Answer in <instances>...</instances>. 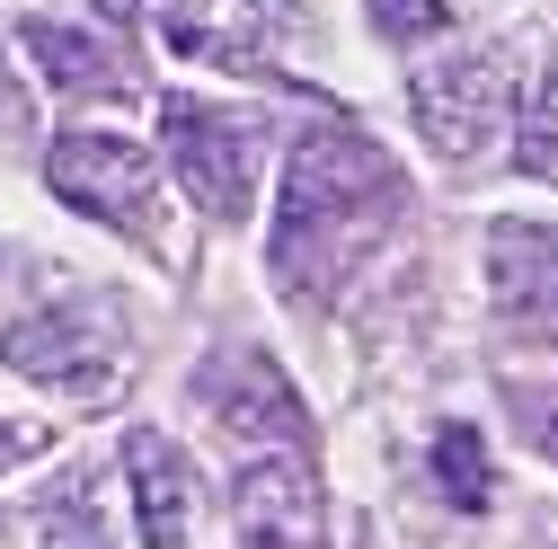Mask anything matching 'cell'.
Here are the masks:
<instances>
[{
  "instance_id": "6da1fadb",
  "label": "cell",
  "mask_w": 558,
  "mask_h": 549,
  "mask_svg": "<svg viewBox=\"0 0 558 549\" xmlns=\"http://www.w3.org/2000/svg\"><path fill=\"white\" fill-rule=\"evenodd\" d=\"M408 213V186L399 169L345 124H319L302 133V151L284 169V204H275V240H266V266L284 293H337L355 257L381 248V231Z\"/></svg>"
},
{
  "instance_id": "7a4b0ae2",
  "label": "cell",
  "mask_w": 558,
  "mask_h": 549,
  "mask_svg": "<svg viewBox=\"0 0 558 549\" xmlns=\"http://www.w3.org/2000/svg\"><path fill=\"white\" fill-rule=\"evenodd\" d=\"M151 19L186 62H214L240 81H284L311 36L302 0H151Z\"/></svg>"
},
{
  "instance_id": "3957f363",
  "label": "cell",
  "mask_w": 558,
  "mask_h": 549,
  "mask_svg": "<svg viewBox=\"0 0 558 549\" xmlns=\"http://www.w3.org/2000/svg\"><path fill=\"white\" fill-rule=\"evenodd\" d=\"M160 133H169V169L186 178V195L214 222H240L248 195H257L266 124L257 115H231V107H204V98H169L160 107Z\"/></svg>"
},
{
  "instance_id": "277c9868",
  "label": "cell",
  "mask_w": 558,
  "mask_h": 549,
  "mask_svg": "<svg viewBox=\"0 0 558 549\" xmlns=\"http://www.w3.org/2000/svg\"><path fill=\"white\" fill-rule=\"evenodd\" d=\"M0 355H10V373H27L36 390H62V399H107L124 381V337L107 310L89 302H45L27 310L10 337H0Z\"/></svg>"
},
{
  "instance_id": "5b68a950",
  "label": "cell",
  "mask_w": 558,
  "mask_h": 549,
  "mask_svg": "<svg viewBox=\"0 0 558 549\" xmlns=\"http://www.w3.org/2000/svg\"><path fill=\"white\" fill-rule=\"evenodd\" d=\"M514 62L506 53H452V62H426L408 89L416 124H426V143L452 151V160H487L506 133V107H514Z\"/></svg>"
},
{
  "instance_id": "8992f818",
  "label": "cell",
  "mask_w": 558,
  "mask_h": 549,
  "mask_svg": "<svg viewBox=\"0 0 558 549\" xmlns=\"http://www.w3.org/2000/svg\"><path fill=\"white\" fill-rule=\"evenodd\" d=\"M53 195L81 204L89 222H124L133 240L160 231V186H151V160L124 143V133H62L53 160H45Z\"/></svg>"
},
{
  "instance_id": "52a82bcc",
  "label": "cell",
  "mask_w": 558,
  "mask_h": 549,
  "mask_svg": "<svg viewBox=\"0 0 558 549\" xmlns=\"http://www.w3.org/2000/svg\"><path fill=\"white\" fill-rule=\"evenodd\" d=\"M487 293H497V310H506L514 337L558 346V231L497 222V231H487Z\"/></svg>"
},
{
  "instance_id": "ba28073f",
  "label": "cell",
  "mask_w": 558,
  "mask_h": 549,
  "mask_svg": "<svg viewBox=\"0 0 558 549\" xmlns=\"http://www.w3.org/2000/svg\"><path fill=\"white\" fill-rule=\"evenodd\" d=\"M19 45H27V62L45 72V89H62V98H133V89H143L133 53L116 36L81 27V19H27Z\"/></svg>"
},
{
  "instance_id": "9c48e42d",
  "label": "cell",
  "mask_w": 558,
  "mask_h": 549,
  "mask_svg": "<svg viewBox=\"0 0 558 549\" xmlns=\"http://www.w3.org/2000/svg\"><path fill=\"white\" fill-rule=\"evenodd\" d=\"M124 478H133V505H143V540L151 549H186L195 540V478L169 452V435H133L124 443Z\"/></svg>"
},
{
  "instance_id": "30bf717a",
  "label": "cell",
  "mask_w": 558,
  "mask_h": 549,
  "mask_svg": "<svg viewBox=\"0 0 558 549\" xmlns=\"http://www.w3.org/2000/svg\"><path fill=\"white\" fill-rule=\"evenodd\" d=\"M435 478H444V497H452L461 514H478L487 497H497V478H487V452H478L470 426H444V435H435Z\"/></svg>"
},
{
  "instance_id": "8fae6325",
  "label": "cell",
  "mask_w": 558,
  "mask_h": 549,
  "mask_svg": "<svg viewBox=\"0 0 558 549\" xmlns=\"http://www.w3.org/2000/svg\"><path fill=\"white\" fill-rule=\"evenodd\" d=\"M523 169L532 178H558V72L532 89V107H523Z\"/></svg>"
},
{
  "instance_id": "7c38bea8",
  "label": "cell",
  "mask_w": 558,
  "mask_h": 549,
  "mask_svg": "<svg viewBox=\"0 0 558 549\" xmlns=\"http://www.w3.org/2000/svg\"><path fill=\"white\" fill-rule=\"evenodd\" d=\"M373 19H381V36H435L452 10L444 0H373Z\"/></svg>"
},
{
  "instance_id": "4fadbf2b",
  "label": "cell",
  "mask_w": 558,
  "mask_h": 549,
  "mask_svg": "<svg viewBox=\"0 0 558 549\" xmlns=\"http://www.w3.org/2000/svg\"><path fill=\"white\" fill-rule=\"evenodd\" d=\"M514 417L541 435V452L558 461V390H514Z\"/></svg>"
},
{
  "instance_id": "5bb4252c",
  "label": "cell",
  "mask_w": 558,
  "mask_h": 549,
  "mask_svg": "<svg viewBox=\"0 0 558 549\" xmlns=\"http://www.w3.org/2000/svg\"><path fill=\"white\" fill-rule=\"evenodd\" d=\"M36 452V435L27 426H10V417H0V469H10V461H27Z\"/></svg>"
}]
</instances>
